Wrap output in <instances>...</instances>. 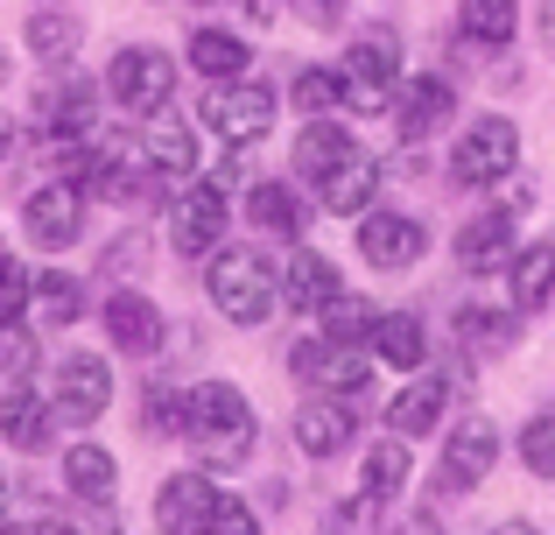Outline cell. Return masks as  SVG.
I'll return each instance as SVG.
<instances>
[{
    "mask_svg": "<svg viewBox=\"0 0 555 535\" xmlns=\"http://www.w3.org/2000/svg\"><path fill=\"white\" fill-rule=\"evenodd\" d=\"M183 437L197 444V458L211 472H240L254 458V437H260V416L246 402V387L232 381H197L190 387V416H183Z\"/></svg>",
    "mask_w": 555,
    "mask_h": 535,
    "instance_id": "obj_1",
    "label": "cell"
},
{
    "mask_svg": "<svg viewBox=\"0 0 555 535\" xmlns=\"http://www.w3.org/2000/svg\"><path fill=\"white\" fill-rule=\"evenodd\" d=\"M204 296H211V310L225 317V324L254 331L282 310V268L260 247H218L211 262H204Z\"/></svg>",
    "mask_w": 555,
    "mask_h": 535,
    "instance_id": "obj_2",
    "label": "cell"
},
{
    "mask_svg": "<svg viewBox=\"0 0 555 535\" xmlns=\"http://www.w3.org/2000/svg\"><path fill=\"white\" fill-rule=\"evenodd\" d=\"M514 169H520V127L506 120V113H478V120L457 127V141H450V183L492 191V183H506Z\"/></svg>",
    "mask_w": 555,
    "mask_h": 535,
    "instance_id": "obj_3",
    "label": "cell"
},
{
    "mask_svg": "<svg viewBox=\"0 0 555 535\" xmlns=\"http://www.w3.org/2000/svg\"><path fill=\"white\" fill-rule=\"evenodd\" d=\"M274 85H260V78H225V85H211L204 92V106H197V120L211 127L225 149H254V141H268L274 135Z\"/></svg>",
    "mask_w": 555,
    "mask_h": 535,
    "instance_id": "obj_4",
    "label": "cell"
},
{
    "mask_svg": "<svg viewBox=\"0 0 555 535\" xmlns=\"http://www.w3.org/2000/svg\"><path fill=\"white\" fill-rule=\"evenodd\" d=\"M225 233H232V191L211 177H190L177 191V205H169V247L183 262H211L225 247Z\"/></svg>",
    "mask_w": 555,
    "mask_h": 535,
    "instance_id": "obj_5",
    "label": "cell"
},
{
    "mask_svg": "<svg viewBox=\"0 0 555 535\" xmlns=\"http://www.w3.org/2000/svg\"><path fill=\"white\" fill-rule=\"evenodd\" d=\"M169 92H177V56L155 50V42H120L106 64V99L120 113H134V120H149L155 106H169Z\"/></svg>",
    "mask_w": 555,
    "mask_h": 535,
    "instance_id": "obj_6",
    "label": "cell"
},
{
    "mask_svg": "<svg viewBox=\"0 0 555 535\" xmlns=\"http://www.w3.org/2000/svg\"><path fill=\"white\" fill-rule=\"evenodd\" d=\"M345 106L352 113H387L393 106V85H401V42L387 28H366L359 42H345Z\"/></svg>",
    "mask_w": 555,
    "mask_h": 535,
    "instance_id": "obj_7",
    "label": "cell"
},
{
    "mask_svg": "<svg viewBox=\"0 0 555 535\" xmlns=\"http://www.w3.org/2000/svg\"><path fill=\"white\" fill-rule=\"evenodd\" d=\"M288 373H296L302 387H324V395H338V402H366V387H373V353H359V345H338V339H302L296 353H288Z\"/></svg>",
    "mask_w": 555,
    "mask_h": 535,
    "instance_id": "obj_8",
    "label": "cell"
},
{
    "mask_svg": "<svg viewBox=\"0 0 555 535\" xmlns=\"http://www.w3.org/2000/svg\"><path fill=\"white\" fill-rule=\"evenodd\" d=\"M429 254V226L415 212H393V205H373L359 212V262L379 268V275H408Z\"/></svg>",
    "mask_w": 555,
    "mask_h": 535,
    "instance_id": "obj_9",
    "label": "cell"
},
{
    "mask_svg": "<svg viewBox=\"0 0 555 535\" xmlns=\"http://www.w3.org/2000/svg\"><path fill=\"white\" fill-rule=\"evenodd\" d=\"M50 402H56V423H78V430H92L99 416L113 409V367H106V353H64V367H56V387H50Z\"/></svg>",
    "mask_w": 555,
    "mask_h": 535,
    "instance_id": "obj_10",
    "label": "cell"
},
{
    "mask_svg": "<svg viewBox=\"0 0 555 535\" xmlns=\"http://www.w3.org/2000/svg\"><path fill=\"white\" fill-rule=\"evenodd\" d=\"M22 233L36 240L42 254H64V247H78L85 240V191L78 183H42V191H28L22 198Z\"/></svg>",
    "mask_w": 555,
    "mask_h": 535,
    "instance_id": "obj_11",
    "label": "cell"
},
{
    "mask_svg": "<svg viewBox=\"0 0 555 535\" xmlns=\"http://www.w3.org/2000/svg\"><path fill=\"white\" fill-rule=\"evenodd\" d=\"M387 120H393V135H401V141H429L443 120H457V85L436 78V71H415V78L393 85Z\"/></svg>",
    "mask_w": 555,
    "mask_h": 535,
    "instance_id": "obj_12",
    "label": "cell"
},
{
    "mask_svg": "<svg viewBox=\"0 0 555 535\" xmlns=\"http://www.w3.org/2000/svg\"><path fill=\"white\" fill-rule=\"evenodd\" d=\"M500 466V430L486 423V416H464L457 430H450V444H443V466H436V494H472L486 472Z\"/></svg>",
    "mask_w": 555,
    "mask_h": 535,
    "instance_id": "obj_13",
    "label": "cell"
},
{
    "mask_svg": "<svg viewBox=\"0 0 555 535\" xmlns=\"http://www.w3.org/2000/svg\"><path fill=\"white\" fill-rule=\"evenodd\" d=\"M99 317H106V339L120 345L127 359H155V353L169 345V317H163V303L141 296V289H113Z\"/></svg>",
    "mask_w": 555,
    "mask_h": 535,
    "instance_id": "obj_14",
    "label": "cell"
},
{
    "mask_svg": "<svg viewBox=\"0 0 555 535\" xmlns=\"http://www.w3.org/2000/svg\"><path fill=\"white\" fill-rule=\"evenodd\" d=\"M141 169L163 183H190L197 177V127L183 120V113L155 106L149 120H141Z\"/></svg>",
    "mask_w": 555,
    "mask_h": 535,
    "instance_id": "obj_15",
    "label": "cell"
},
{
    "mask_svg": "<svg viewBox=\"0 0 555 535\" xmlns=\"http://www.w3.org/2000/svg\"><path fill=\"white\" fill-rule=\"evenodd\" d=\"M288 430H296V451L302 458H338L345 444L359 437V409H352V402H338V395H310Z\"/></svg>",
    "mask_w": 555,
    "mask_h": 535,
    "instance_id": "obj_16",
    "label": "cell"
},
{
    "mask_svg": "<svg viewBox=\"0 0 555 535\" xmlns=\"http://www.w3.org/2000/svg\"><path fill=\"white\" fill-rule=\"evenodd\" d=\"M514 212L506 205H492V212H478V219H464L457 226V268L464 275H506V262H514Z\"/></svg>",
    "mask_w": 555,
    "mask_h": 535,
    "instance_id": "obj_17",
    "label": "cell"
},
{
    "mask_svg": "<svg viewBox=\"0 0 555 535\" xmlns=\"http://www.w3.org/2000/svg\"><path fill=\"white\" fill-rule=\"evenodd\" d=\"M211 508H218V486L204 472H169L155 486V522H163V535H204L211 528Z\"/></svg>",
    "mask_w": 555,
    "mask_h": 535,
    "instance_id": "obj_18",
    "label": "cell"
},
{
    "mask_svg": "<svg viewBox=\"0 0 555 535\" xmlns=\"http://www.w3.org/2000/svg\"><path fill=\"white\" fill-rule=\"evenodd\" d=\"M92 106H99V85L78 78V71H64V78H50L36 92V120L50 141H78L85 127H92Z\"/></svg>",
    "mask_w": 555,
    "mask_h": 535,
    "instance_id": "obj_19",
    "label": "cell"
},
{
    "mask_svg": "<svg viewBox=\"0 0 555 535\" xmlns=\"http://www.w3.org/2000/svg\"><path fill=\"white\" fill-rule=\"evenodd\" d=\"M379 183H387V169H379L366 149H352L324 183H317V205H324L331 219H359V212L379 205Z\"/></svg>",
    "mask_w": 555,
    "mask_h": 535,
    "instance_id": "obj_20",
    "label": "cell"
},
{
    "mask_svg": "<svg viewBox=\"0 0 555 535\" xmlns=\"http://www.w3.org/2000/svg\"><path fill=\"white\" fill-rule=\"evenodd\" d=\"M345 296V275L324 262L317 247H302V240H288V262H282V303L288 310H310L324 317V303Z\"/></svg>",
    "mask_w": 555,
    "mask_h": 535,
    "instance_id": "obj_21",
    "label": "cell"
},
{
    "mask_svg": "<svg viewBox=\"0 0 555 535\" xmlns=\"http://www.w3.org/2000/svg\"><path fill=\"white\" fill-rule=\"evenodd\" d=\"M183 64L197 71V78L225 85V78H246V71H254V42H246L240 28H218V22H204V28H190V42H183Z\"/></svg>",
    "mask_w": 555,
    "mask_h": 535,
    "instance_id": "obj_22",
    "label": "cell"
},
{
    "mask_svg": "<svg viewBox=\"0 0 555 535\" xmlns=\"http://www.w3.org/2000/svg\"><path fill=\"white\" fill-rule=\"evenodd\" d=\"M450 387H457L450 373H415V381L387 402V430H393V437H408V444L429 437V430L443 423V409H450Z\"/></svg>",
    "mask_w": 555,
    "mask_h": 535,
    "instance_id": "obj_23",
    "label": "cell"
},
{
    "mask_svg": "<svg viewBox=\"0 0 555 535\" xmlns=\"http://www.w3.org/2000/svg\"><path fill=\"white\" fill-rule=\"evenodd\" d=\"M50 430H56V402L50 395H36L28 381H8V387H0V437H8L14 451H42V444H50Z\"/></svg>",
    "mask_w": 555,
    "mask_h": 535,
    "instance_id": "obj_24",
    "label": "cell"
},
{
    "mask_svg": "<svg viewBox=\"0 0 555 535\" xmlns=\"http://www.w3.org/2000/svg\"><path fill=\"white\" fill-rule=\"evenodd\" d=\"M352 149H359L352 127H345L338 113H324V120H302V135H296V149H288V155H296V177L302 183H324Z\"/></svg>",
    "mask_w": 555,
    "mask_h": 535,
    "instance_id": "obj_25",
    "label": "cell"
},
{
    "mask_svg": "<svg viewBox=\"0 0 555 535\" xmlns=\"http://www.w3.org/2000/svg\"><path fill=\"white\" fill-rule=\"evenodd\" d=\"M246 226L254 233H274V240H296L302 226V198H296V183L288 177H260V183H246Z\"/></svg>",
    "mask_w": 555,
    "mask_h": 535,
    "instance_id": "obj_26",
    "label": "cell"
},
{
    "mask_svg": "<svg viewBox=\"0 0 555 535\" xmlns=\"http://www.w3.org/2000/svg\"><path fill=\"white\" fill-rule=\"evenodd\" d=\"M373 359H379V367H393V373H422V367H429V331H422V317L415 310H379Z\"/></svg>",
    "mask_w": 555,
    "mask_h": 535,
    "instance_id": "obj_27",
    "label": "cell"
},
{
    "mask_svg": "<svg viewBox=\"0 0 555 535\" xmlns=\"http://www.w3.org/2000/svg\"><path fill=\"white\" fill-rule=\"evenodd\" d=\"M506 296H514V310H548L555 303V240H528V247L506 262Z\"/></svg>",
    "mask_w": 555,
    "mask_h": 535,
    "instance_id": "obj_28",
    "label": "cell"
},
{
    "mask_svg": "<svg viewBox=\"0 0 555 535\" xmlns=\"http://www.w3.org/2000/svg\"><path fill=\"white\" fill-rule=\"evenodd\" d=\"M450 331H457V345L464 353H478V359H500V353H514V339H520V310L506 303V310H486V303H464L457 317H450Z\"/></svg>",
    "mask_w": 555,
    "mask_h": 535,
    "instance_id": "obj_29",
    "label": "cell"
},
{
    "mask_svg": "<svg viewBox=\"0 0 555 535\" xmlns=\"http://www.w3.org/2000/svg\"><path fill=\"white\" fill-rule=\"evenodd\" d=\"M408 480H415V451H408V437L387 430V444H366V458H359V486H366L373 500H401Z\"/></svg>",
    "mask_w": 555,
    "mask_h": 535,
    "instance_id": "obj_30",
    "label": "cell"
},
{
    "mask_svg": "<svg viewBox=\"0 0 555 535\" xmlns=\"http://www.w3.org/2000/svg\"><path fill=\"white\" fill-rule=\"evenodd\" d=\"M22 42H28L36 64H70L78 42H85V22H78V14H64V8H36L22 22Z\"/></svg>",
    "mask_w": 555,
    "mask_h": 535,
    "instance_id": "obj_31",
    "label": "cell"
},
{
    "mask_svg": "<svg viewBox=\"0 0 555 535\" xmlns=\"http://www.w3.org/2000/svg\"><path fill=\"white\" fill-rule=\"evenodd\" d=\"M64 486L78 500H106L113 486H120V458H113L106 444H92V437L64 444Z\"/></svg>",
    "mask_w": 555,
    "mask_h": 535,
    "instance_id": "obj_32",
    "label": "cell"
},
{
    "mask_svg": "<svg viewBox=\"0 0 555 535\" xmlns=\"http://www.w3.org/2000/svg\"><path fill=\"white\" fill-rule=\"evenodd\" d=\"M28 317H36V331H70L85 317V282H78V275H64V268H42Z\"/></svg>",
    "mask_w": 555,
    "mask_h": 535,
    "instance_id": "obj_33",
    "label": "cell"
},
{
    "mask_svg": "<svg viewBox=\"0 0 555 535\" xmlns=\"http://www.w3.org/2000/svg\"><path fill=\"white\" fill-rule=\"evenodd\" d=\"M520 28V0H457V36L472 50H506Z\"/></svg>",
    "mask_w": 555,
    "mask_h": 535,
    "instance_id": "obj_34",
    "label": "cell"
},
{
    "mask_svg": "<svg viewBox=\"0 0 555 535\" xmlns=\"http://www.w3.org/2000/svg\"><path fill=\"white\" fill-rule=\"evenodd\" d=\"M288 106H296L302 120L345 113V78H338V64H302L296 78H288Z\"/></svg>",
    "mask_w": 555,
    "mask_h": 535,
    "instance_id": "obj_35",
    "label": "cell"
},
{
    "mask_svg": "<svg viewBox=\"0 0 555 535\" xmlns=\"http://www.w3.org/2000/svg\"><path fill=\"white\" fill-rule=\"evenodd\" d=\"M373 324H379V310L366 296H331L324 303V339H338V345H359V353H373Z\"/></svg>",
    "mask_w": 555,
    "mask_h": 535,
    "instance_id": "obj_36",
    "label": "cell"
},
{
    "mask_svg": "<svg viewBox=\"0 0 555 535\" xmlns=\"http://www.w3.org/2000/svg\"><path fill=\"white\" fill-rule=\"evenodd\" d=\"M36 324H28V317H0V387L8 381H28V373H36Z\"/></svg>",
    "mask_w": 555,
    "mask_h": 535,
    "instance_id": "obj_37",
    "label": "cell"
},
{
    "mask_svg": "<svg viewBox=\"0 0 555 535\" xmlns=\"http://www.w3.org/2000/svg\"><path fill=\"white\" fill-rule=\"evenodd\" d=\"M514 451H520V466H528L534 480H555V409H542V416H528V423H520Z\"/></svg>",
    "mask_w": 555,
    "mask_h": 535,
    "instance_id": "obj_38",
    "label": "cell"
},
{
    "mask_svg": "<svg viewBox=\"0 0 555 535\" xmlns=\"http://www.w3.org/2000/svg\"><path fill=\"white\" fill-rule=\"evenodd\" d=\"M183 416H190V387L149 381V395H141V423H149L155 437H169V430H183Z\"/></svg>",
    "mask_w": 555,
    "mask_h": 535,
    "instance_id": "obj_39",
    "label": "cell"
},
{
    "mask_svg": "<svg viewBox=\"0 0 555 535\" xmlns=\"http://www.w3.org/2000/svg\"><path fill=\"white\" fill-rule=\"evenodd\" d=\"M28 303H36V268L0 247V317H28Z\"/></svg>",
    "mask_w": 555,
    "mask_h": 535,
    "instance_id": "obj_40",
    "label": "cell"
},
{
    "mask_svg": "<svg viewBox=\"0 0 555 535\" xmlns=\"http://www.w3.org/2000/svg\"><path fill=\"white\" fill-rule=\"evenodd\" d=\"M379 508H387V500H373L366 486H359L352 500H338V508L324 514V535H373L379 528Z\"/></svg>",
    "mask_w": 555,
    "mask_h": 535,
    "instance_id": "obj_41",
    "label": "cell"
},
{
    "mask_svg": "<svg viewBox=\"0 0 555 535\" xmlns=\"http://www.w3.org/2000/svg\"><path fill=\"white\" fill-rule=\"evenodd\" d=\"M288 14H296L302 28H317V36H331V28H345L352 0H288Z\"/></svg>",
    "mask_w": 555,
    "mask_h": 535,
    "instance_id": "obj_42",
    "label": "cell"
},
{
    "mask_svg": "<svg viewBox=\"0 0 555 535\" xmlns=\"http://www.w3.org/2000/svg\"><path fill=\"white\" fill-rule=\"evenodd\" d=\"M204 535H260V514L246 508V500L218 494V508H211V528H204Z\"/></svg>",
    "mask_w": 555,
    "mask_h": 535,
    "instance_id": "obj_43",
    "label": "cell"
},
{
    "mask_svg": "<svg viewBox=\"0 0 555 535\" xmlns=\"http://www.w3.org/2000/svg\"><path fill=\"white\" fill-rule=\"evenodd\" d=\"M393 535H443V522H436L429 508H415V514H401V528H393Z\"/></svg>",
    "mask_w": 555,
    "mask_h": 535,
    "instance_id": "obj_44",
    "label": "cell"
},
{
    "mask_svg": "<svg viewBox=\"0 0 555 535\" xmlns=\"http://www.w3.org/2000/svg\"><path fill=\"white\" fill-rule=\"evenodd\" d=\"M240 14H246V22H254V28H268V22H274V14H282V8H274V0H240Z\"/></svg>",
    "mask_w": 555,
    "mask_h": 535,
    "instance_id": "obj_45",
    "label": "cell"
},
{
    "mask_svg": "<svg viewBox=\"0 0 555 535\" xmlns=\"http://www.w3.org/2000/svg\"><path fill=\"white\" fill-rule=\"evenodd\" d=\"M542 42L555 50V0H542Z\"/></svg>",
    "mask_w": 555,
    "mask_h": 535,
    "instance_id": "obj_46",
    "label": "cell"
},
{
    "mask_svg": "<svg viewBox=\"0 0 555 535\" xmlns=\"http://www.w3.org/2000/svg\"><path fill=\"white\" fill-rule=\"evenodd\" d=\"M486 535H542L534 522H500V528H486Z\"/></svg>",
    "mask_w": 555,
    "mask_h": 535,
    "instance_id": "obj_47",
    "label": "cell"
},
{
    "mask_svg": "<svg viewBox=\"0 0 555 535\" xmlns=\"http://www.w3.org/2000/svg\"><path fill=\"white\" fill-rule=\"evenodd\" d=\"M8 149H14V120L0 113V163H8Z\"/></svg>",
    "mask_w": 555,
    "mask_h": 535,
    "instance_id": "obj_48",
    "label": "cell"
},
{
    "mask_svg": "<svg viewBox=\"0 0 555 535\" xmlns=\"http://www.w3.org/2000/svg\"><path fill=\"white\" fill-rule=\"evenodd\" d=\"M36 535H85V528H64V522H42Z\"/></svg>",
    "mask_w": 555,
    "mask_h": 535,
    "instance_id": "obj_49",
    "label": "cell"
},
{
    "mask_svg": "<svg viewBox=\"0 0 555 535\" xmlns=\"http://www.w3.org/2000/svg\"><path fill=\"white\" fill-rule=\"evenodd\" d=\"M0 522H8V466H0Z\"/></svg>",
    "mask_w": 555,
    "mask_h": 535,
    "instance_id": "obj_50",
    "label": "cell"
},
{
    "mask_svg": "<svg viewBox=\"0 0 555 535\" xmlns=\"http://www.w3.org/2000/svg\"><path fill=\"white\" fill-rule=\"evenodd\" d=\"M0 535H36V528H22V522H0Z\"/></svg>",
    "mask_w": 555,
    "mask_h": 535,
    "instance_id": "obj_51",
    "label": "cell"
},
{
    "mask_svg": "<svg viewBox=\"0 0 555 535\" xmlns=\"http://www.w3.org/2000/svg\"><path fill=\"white\" fill-rule=\"evenodd\" d=\"M0 85H8V50H0Z\"/></svg>",
    "mask_w": 555,
    "mask_h": 535,
    "instance_id": "obj_52",
    "label": "cell"
}]
</instances>
